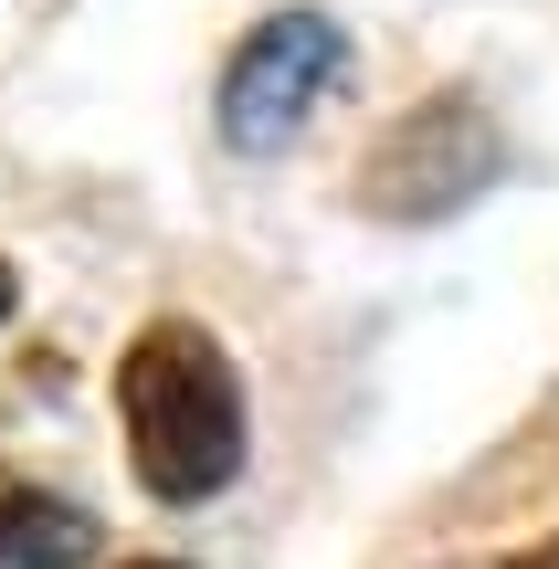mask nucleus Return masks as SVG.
<instances>
[{
	"instance_id": "nucleus-6",
	"label": "nucleus",
	"mask_w": 559,
	"mask_h": 569,
	"mask_svg": "<svg viewBox=\"0 0 559 569\" xmlns=\"http://www.w3.org/2000/svg\"><path fill=\"white\" fill-rule=\"evenodd\" d=\"M0 317H11V264H0Z\"/></svg>"
},
{
	"instance_id": "nucleus-2",
	"label": "nucleus",
	"mask_w": 559,
	"mask_h": 569,
	"mask_svg": "<svg viewBox=\"0 0 559 569\" xmlns=\"http://www.w3.org/2000/svg\"><path fill=\"white\" fill-rule=\"evenodd\" d=\"M338 63H349V32H338L328 11H274L243 32V53L222 63V138L232 148H286L296 127L317 117V96L338 84Z\"/></svg>"
},
{
	"instance_id": "nucleus-3",
	"label": "nucleus",
	"mask_w": 559,
	"mask_h": 569,
	"mask_svg": "<svg viewBox=\"0 0 559 569\" xmlns=\"http://www.w3.org/2000/svg\"><path fill=\"white\" fill-rule=\"evenodd\" d=\"M497 127H486V106H465V96H433V106H412L401 117V138L370 159V211H391V222H433V211H455V201H476L486 180H497Z\"/></svg>"
},
{
	"instance_id": "nucleus-7",
	"label": "nucleus",
	"mask_w": 559,
	"mask_h": 569,
	"mask_svg": "<svg viewBox=\"0 0 559 569\" xmlns=\"http://www.w3.org/2000/svg\"><path fill=\"white\" fill-rule=\"evenodd\" d=\"M138 569H180V559H138Z\"/></svg>"
},
{
	"instance_id": "nucleus-5",
	"label": "nucleus",
	"mask_w": 559,
	"mask_h": 569,
	"mask_svg": "<svg viewBox=\"0 0 559 569\" xmlns=\"http://www.w3.org/2000/svg\"><path fill=\"white\" fill-rule=\"evenodd\" d=\"M507 569H559V538H539V549H528V559H507Z\"/></svg>"
},
{
	"instance_id": "nucleus-4",
	"label": "nucleus",
	"mask_w": 559,
	"mask_h": 569,
	"mask_svg": "<svg viewBox=\"0 0 559 569\" xmlns=\"http://www.w3.org/2000/svg\"><path fill=\"white\" fill-rule=\"evenodd\" d=\"M96 559V517L63 507V496L11 486L0 496V569H84Z\"/></svg>"
},
{
	"instance_id": "nucleus-1",
	"label": "nucleus",
	"mask_w": 559,
	"mask_h": 569,
	"mask_svg": "<svg viewBox=\"0 0 559 569\" xmlns=\"http://www.w3.org/2000/svg\"><path fill=\"white\" fill-rule=\"evenodd\" d=\"M117 411H127V453H138L148 496L201 507V496L232 486V465H243V390H232V359L190 317L138 327V348L117 359Z\"/></svg>"
}]
</instances>
